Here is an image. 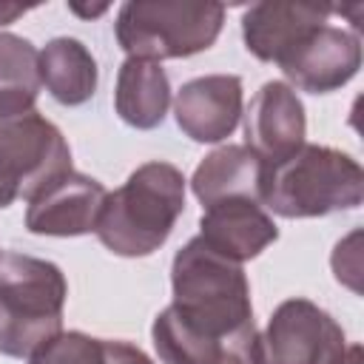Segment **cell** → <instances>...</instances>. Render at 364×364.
Returning <instances> with one entry per match:
<instances>
[{
  "mask_svg": "<svg viewBox=\"0 0 364 364\" xmlns=\"http://www.w3.org/2000/svg\"><path fill=\"white\" fill-rule=\"evenodd\" d=\"M37 48L17 34H0V114L37 108Z\"/></svg>",
  "mask_w": 364,
  "mask_h": 364,
  "instance_id": "cell-17",
  "label": "cell"
},
{
  "mask_svg": "<svg viewBox=\"0 0 364 364\" xmlns=\"http://www.w3.org/2000/svg\"><path fill=\"white\" fill-rule=\"evenodd\" d=\"M102 364H154L139 347L128 341H108L102 338Z\"/></svg>",
  "mask_w": 364,
  "mask_h": 364,
  "instance_id": "cell-20",
  "label": "cell"
},
{
  "mask_svg": "<svg viewBox=\"0 0 364 364\" xmlns=\"http://www.w3.org/2000/svg\"><path fill=\"white\" fill-rule=\"evenodd\" d=\"M347 347L341 324L310 299L282 301L256 333L253 364H330Z\"/></svg>",
  "mask_w": 364,
  "mask_h": 364,
  "instance_id": "cell-7",
  "label": "cell"
},
{
  "mask_svg": "<svg viewBox=\"0 0 364 364\" xmlns=\"http://www.w3.org/2000/svg\"><path fill=\"white\" fill-rule=\"evenodd\" d=\"M242 117H245V145L264 165L282 162L304 145V134H307L304 105L299 94L282 80L264 82L253 94Z\"/></svg>",
  "mask_w": 364,
  "mask_h": 364,
  "instance_id": "cell-9",
  "label": "cell"
},
{
  "mask_svg": "<svg viewBox=\"0 0 364 364\" xmlns=\"http://www.w3.org/2000/svg\"><path fill=\"white\" fill-rule=\"evenodd\" d=\"M173 117L193 142H222L242 119V77L205 74L188 80L173 100Z\"/></svg>",
  "mask_w": 364,
  "mask_h": 364,
  "instance_id": "cell-11",
  "label": "cell"
},
{
  "mask_svg": "<svg viewBox=\"0 0 364 364\" xmlns=\"http://www.w3.org/2000/svg\"><path fill=\"white\" fill-rule=\"evenodd\" d=\"M185 210V176L171 162L139 165L117 191L105 193L97 239L125 259L159 250Z\"/></svg>",
  "mask_w": 364,
  "mask_h": 364,
  "instance_id": "cell-2",
  "label": "cell"
},
{
  "mask_svg": "<svg viewBox=\"0 0 364 364\" xmlns=\"http://www.w3.org/2000/svg\"><path fill=\"white\" fill-rule=\"evenodd\" d=\"M171 313L210 341H239L256 333L250 284L242 264L210 250L199 236L176 250L171 264Z\"/></svg>",
  "mask_w": 364,
  "mask_h": 364,
  "instance_id": "cell-1",
  "label": "cell"
},
{
  "mask_svg": "<svg viewBox=\"0 0 364 364\" xmlns=\"http://www.w3.org/2000/svg\"><path fill=\"white\" fill-rule=\"evenodd\" d=\"M290 88L307 94H330L347 85L361 68V40L355 31L333 23L316 26L279 63Z\"/></svg>",
  "mask_w": 364,
  "mask_h": 364,
  "instance_id": "cell-8",
  "label": "cell"
},
{
  "mask_svg": "<svg viewBox=\"0 0 364 364\" xmlns=\"http://www.w3.org/2000/svg\"><path fill=\"white\" fill-rule=\"evenodd\" d=\"M364 199V171L350 154L304 142L282 162L264 165L262 208L284 219L353 210Z\"/></svg>",
  "mask_w": 364,
  "mask_h": 364,
  "instance_id": "cell-3",
  "label": "cell"
},
{
  "mask_svg": "<svg viewBox=\"0 0 364 364\" xmlns=\"http://www.w3.org/2000/svg\"><path fill=\"white\" fill-rule=\"evenodd\" d=\"M26 11H31V6H17V3H0V26L14 23L17 17H23Z\"/></svg>",
  "mask_w": 364,
  "mask_h": 364,
  "instance_id": "cell-22",
  "label": "cell"
},
{
  "mask_svg": "<svg viewBox=\"0 0 364 364\" xmlns=\"http://www.w3.org/2000/svg\"><path fill=\"white\" fill-rule=\"evenodd\" d=\"M330 364H361V344H347Z\"/></svg>",
  "mask_w": 364,
  "mask_h": 364,
  "instance_id": "cell-23",
  "label": "cell"
},
{
  "mask_svg": "<svg viewBox=\"0 0 364 364\" xmlns=\"http://www.w3.org/2000/svg\"><path fill=\"white\" fill-rule=\"evenodd\" d=\"M0 253H3V250H0Z\"/></svg>",
  "mask_w": 364,
  "mask_h": 364,
  "instance_id": "cell-25",
  "label": "cell"
},
{
  "mask_svg": "<svg viewBox=\"0 0 364 364\" xmlns=\"http://www.w3.org/2000/svg\"><path fill=\"white\" fill-rule=\"evenodd\" d=\"M171 105V82L162 63L128 57L117 71L114 108L131 128L151 131L162 125Z\"/></svg>",
  "mask_w": 364,
  "mask_h": 364,
  "instance_id": "cell-15",
  "label": "cell"
},
{
  "mask_svg": "<svg viewBox=\"0 0 364 364\" xmlns=\"http://www.w3.org/2000/svg\"><path fill=\"white\" fill-rule=\"evenodd\" d=\"M68 171L71 148L54 122L37 108L0 114V188L11 202H28Z\"/></svg>",
  "mask_w": 364,
  "mask_h": 364,
  "instance_id": "cell-6",
  "label": "cell"
},
{
  "mask_svg": "<svg viewBox=\"0 0 364 364\" xmlns=\"http://www.w3.org/2000/svg\"><path fill=\"white\" fill-rule=\"evenodd\" d=\"M253 338H256V336H253ZM253 338H247V341H239V344L228 347V350L219 355V361H216V364H253V358H250Z\"/></svg>",
  "mask_w": 364,
  "mask_h": 364,
  "instance_id": "cell-21",
  "label": "cell"
},
{
  "mask_svg": "<svg viewBox=\"0 0 364 364\" xmlns=\"http://www.w3.org/2000/svg\"><path fill=\"white\" fill-rule=\"evenodd\" d=\"M40 85L60 105H82L97 91V60L77 37H54L37 51Z\"/></svg>",
  "mask_w": 364,
  "mask_h": 364,
  "instance_id": "cell-16",
  "label": "cell"
},
{
  "mask_svg": "<svg viewBox=\"0 0 364 364\" xmlns=\"http://www.w3.org/2000/svg\"><path fill=\"white\" fill-rule=\"evenodd\" d=\"M264 162L247 145H222L210 151L191 176V191L202 208L225 199H253L262 205Z\"/></svg>",
  "mask_w": 364,
  "mask_h": 364,
  "instance_id": "cell-14",
  "label": "cell"
},
{
  "mask_svg": "<svg viewBox=\"0 0 364 364\" xmlns=\"http://www.w3.org/2000/svg\"><path fill=\"white\" fill-rule=\"evenodd\" d=\"M68 284L63 270L17 250L0 253V353L28 358L63 333Z\"/></svg>",
  "mask_w": 364,
  "mask_h": 364,
  "instance_id": "cell-4",
  "label": "cell"
},
{
  "mask_svg": "<svg viewBox=\"0 0 364 364\" xmlns=\"http://www.w3.org/2000/svg\"><path fill=\"white\" fill-rule=\"evenodd\" d=\"M199 239L219 256L242 264L256 259L279 239V228L270 213L253 199L213 202L199 216Z\"/></svg>",
  "mask_w": 364,
  "mask_h": 364,
  "instance_id": "cell-12",
  "label": "cell"
},
{
  "mask_svg": "<svg viewBox=\"0 0 364 364\" xmlns=\"http://www.w3.org/2000/svg\"><path fill=\"white\" fill-rule=\"evenodd\" d=\"M102 182L68 171L51 179L40 193L28 199L26 208V228L37 236H85L94 233L102 202H105Z\"/></svg>",
  "mask_w": 364,
  "mask_h": 364,
  "instance_id": "cell-10",
  "label": "cell"
},
{
  "mask_svg": "<svg viewBox=\"0 0 364 364\" xmlns=\"http://www.w3.org/2000/svg\"><path fill=\"white\" fill-rule=\"evenodd\" d=\"M68 9H71L74 14H80V17H100V14L108 11V6H91V9H88V6H80V3H71Z\"/></svg>",
  "mask_w": 364,
  "mask_h": 364,
  "instance_id": "cell-24",
  "label": "cell"
},
{
  "mask_svg": "<svg viewBox=\"0 0 364 364\" xmlns=\"http://www.w3.org/2000/svg\"><path fill=\"white\" fill-rule=\"evenodd\" d=\"M358 239L361 230H353L347 239H341L333 250V273L338 282H344L350 290H361L358 287V276H361V253H358Z\"/></svg>",
  "mask_w": 364,
  "mask_h": 364,
  "instance_id": "cell-19",
  "label": "cell"
},
{
  "mask_svg": "<svg viewBox=\"0 0 364 364\" xmlns=\"http://www.w3.org/2000/svg\"><path fill=\"white\" fill-rule=\"evenodd\" d=\"M330 11L307 3H256L242 14L245 48L262 63H279L304 34L327 23Z\"/></svg>",
  "mask_w": 364,
  "mask_h": 364,
  "instance_id": "cell-13",
  "label": "cell"
},
{
  "mask_svg": "<svg viewBox=\"0 0 364 364\" xmlns=\"http://www.w3.org/2000/svg\"><path fill=\"white\" fill-rule=\"evenodd\" d=\"M225 23L219 3L182 0H131L119 6L114 31L128 57L139 60H179L208 51Z\"/></svg>",
  "mask_w": 364,
  "mask_h": 364,
  "instance_id": "cell-5",
  "label": "cell"
},
{
  "mask_svg": "<svg viewBox=\"0 0 364 364\" xmlns=\"http://www.w3.org/2000/svg\"><path fill=\"white\" fill-rule=\"evenodd\" d=\"M26 364H102V338H91L77 330L60 333L31 353Z\"/></svg>",
  "mask_w": 364,
  "mask_h": 364,
  "instance_id": "cell-18",
  "label": "cell"
}]
</instances>
